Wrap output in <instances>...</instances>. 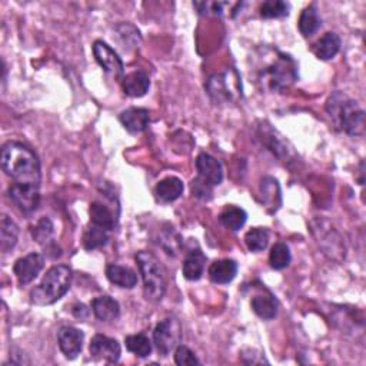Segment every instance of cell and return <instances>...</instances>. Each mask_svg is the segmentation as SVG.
<instances>
[{"label": "cell", "mask_w": 366, "mask_h": 366, "mask_svg": "<svg viewBox=\"0 0 366 366\" xmlns=\"http://www.w3.org/2000/svg\"><path fill=\"white\" fill-rule=\"evenodd\" d=\"M72 283V269L66 265L50 267L42 282L30 292V301L34 305L48 306L61 301L69 291Z\"/></svg>", "instance_id": "obj_4"}, {"label": "cell", "mask_w": 366, "mask_h": 366, "mask_svg": "<svg viewBox=\"0 0 366 366\" xmlns=\"http://www.w3.org/2000/svg\"><path fill=\"white\" fill-rule=\"evenodd\" d=\"M2 167L14 183L41 186V163L36 153L21 142H6L2 148Z\"/></svg>", "instance_id": "obj_2"}, {"label": "cell", "mask_w": 366, "mask_h": 366, "mask_svg": "<svg viewBox=\"0 0 366 366\" xmlns=\"http://www.w3.org/2000/svg\"><path fill=\"white\" fill-rule=\"evenodd\" d=\"M9 199L25 215H30L41 203L39 186L13 183L8 190Z\"/></svg>", "instance_id": "obj_8"}, {"label": "cell", "mask_w": 366, "mask_h": 366, "mask_svg": "<svg viewBox=\"0 0 366 366\" xmlns=\"http://www.w3.org/2000/svg\"><path fill=\"white\" fill-rule=\"evenodd\" d=\"M209 278L214 283L225 285L232 282L238 275V263L232 259L215 261L209 266Z\"/></svg>", "instance_id": "obj_15"}, {"label": "cell", "mask_w": 366, "mask_h": 366, "mask_svg": "<svg viewBox=\"0 0 366 366\" xmlns=\"http://www.w3.org/2000/svg\"><path fill=\"white\" fill-rule=\"evenodd\" d=\"M291 6L283 0H267L261 6V16L265 19H279L289 14Z\"/></svg>", "instance_id": "obj_33"}, {"label": "cell", "mask_w": 366, "mask_h": 366, "mask_svg": "<svg viewBox=\"0 0 366 366\" xmlns=\"http://www.w3.org/2000/svg\"><path fill=\"white\" fill-rule=\"evenodd\" d=\"M53 235V223L49 218H42L39 222L36 223V226L32 229V236L37 243H48L50 242Z\"/></svg>", "instance_id": "obj_34"}, {"label": "cell", "mask_w": 366, "mask_h": 366, "mask_svg": "<svg viewBox=\"0 0 366 366\" xmlns=\"http://www.w3.org/2000/svg\"><path fill=\"white\" fill-rule=\"evenodd\" d=\"M83 332L79 331L78 327L73 326H63L57 332V342H59V348L62 354L68 359H76L82 352L83 348Z\"/></svg>", "instance_id": "obj_12"}, {"label": "cell", "mask_w": 366, "mask_h": 366, "mask_svg": "<svg viewBox=\"0 0 366 366\" xmlns=\"http://www.w3.org/2000/svg\"><path fill=\"white\" fill-rule=\"evenodd\" d=\"M89 214H90V222L105 230H113L114 226H116V218H114L110 209L99 202L90 203Z\"/></svg>", "instance_id": "obj_27"}, {"label": "cell", "mask_w": 366, "mask_h": 366, "mask_svg": "<svg viewBox=\"0 0 366 366\" xmlns=\"http://www.w3.org/2000/svg\"><path fill=\"white\" fill-rule=\"evenodd\" d=\"M108 239L109 236L106 230L92 223L83 234V246L86 250H94L105 246L108 243Z\"/></svg>", "instance_id": "obj_31"}, {"label": "cell", "mask_w": 366, "mask_h": 366, "mask_svg": "<svg viewBox=\"0 0 366 366\" xmlns=\"http://www.w3.org/2000/svg\"><path fill=\"white\" fill-rule=\"evenodd\" d=\"M72 314L76 318H78V319H81V321H83V319H86L89 316V311L86 309V306L83 303H76V305H73Z\"/></svg>", "instance_id": "obj_36"}, {"label": "cell", "mask_w": 366, "mask_h": 366, "mask_svg": "<svg viewBox=\"0 0 366 366\" xmlns=\"http://www.w3.org/2000/svg\"><path fill=\"white\" fill-rule=\"evenodd\" d=\"M92 311L99 321L110 322L119 316L121 306L110 296H99L92 301Z\"/></svg>", "instance_id": "obj_21"}, {"label": "cell", "mask_w": 366, "mask_h": 366, "mask_svg": "<svg viewBox=\"0 0 366 366\" xmlns=\"http://www.w3.org/2000/svg\"><path fill=\"white\" fill-rule=\"evenodd\" d=\"M340 45H342L340 37L334 32H327L316 43H314L312 52L318 59L329 61L338 54V52L340 50Z\"/></svg>", "instance_id": "obj_17"}, {"label": "cell", "mask_w": 366, "mask_h": 366, "mask_svg": "<svg viewBox=\"0 0 366 366\" xmlns=\"http://www.w3.org/2000/svg\"><path fill=\"white\" fill-rule=\"evenodd\" d=\"M89 351L93 359L106 360L109 363H116L122 352L119 342L105 335H94L90 340Z\"/></svg>", "instance_id": "obj_9"}, {"label": "cell", "mask_w": 366, "mask_h": 366, "mask_svg": "<svg viewBox=\"0 0 366 366\" xmlns=\"http://www.w3.org/2000/svg\"><path fill=\"white\" fill-rule=\"evenodd\" d=\"M106 276L108 279L119 287L132 289L138 283V275L134 274L130 267L121 266V265H108L106 267Z\"/></svg>", "instance_id": "obj_22"}, {"label": "cell", "mask_w": 366, "mask_h": 366, "mask_svg": "<svg viewBox=\"0 0 366 366\" xmlns=\"http://www.w3.org/2000/svg\"><path fill=\"white\" fill-rule=\"evenodd\" d=\"M246 219H247L246 212L242 207L235 206V205L225 206L219 215L221 223L229 230H234V232H236V230L245 226Z\"/></svg>", "instance_id": "obj_26"}, {"label": "cell", "mask_w": 366, "mask_h": 366, "mask_svg": "<svg viewBox=\"0 0 366 366\" xmlns=\"http://www.w3.org/2000/svg\"><path fill=\"white\" fill-rule=\"evenodd\" d=\"M93 54L96 62L105 69V72L116 76V78H121L123 74L125 68L122 59L118 56V53L103 41H96L93 43Z\"/></svg>", "instance_id": "obj_11"}, {"label": "cell", "mask_w": 366, "mask_h": 366, "mask_svg": "<svg viewBox=\"0 0 366 366\" xmlns=\"http://www.w3.org/2000/svg\"><path fill=\"white\" fill-rule=\"evenodd\" d=\"M125 343L128 351L139 358H146L152 352V342L145 334L129 335L125 338Z\"/></svg>", "instance_id": "obj_29"}, {"label": "cell", "mask_w": 366, "mask_h": 366, "mask_svg": "<svg viewBox=\"0 0 366 366\" xmlns=\"http://www.w3.org/2000/svg\"><path fill=\"white\" fill-rule=\"evenodd\" d=\"M150 79L149 76L142 70H134L126 74L122 79V88L125 94L130 98H142L149 90Z\"/></svg>", "instance_id": "obj_16"}, {"label": "cell", "mask_w": 366, "mask_h": 366, "mask_svg": "<svg viewBox=\"0 0 366 366\" xmlns=\"http://www.w3.org/2000/svg\"><path fill=\"white\" fill-rule=\"evenodd\" d=\"M207 258L203 255L201 249H194L186 255L182 266L183 276L187 281H199L205 272Z\"/></svg>", "instance_id": "obj_18"}, {"label": "cell", "mask_w": 366, "mask_h": 366, "mask_svg": "<svg viewBox=\"0 0 366 366\" xmlns=\"http://www.w3.org/2000/svg\"><path fill=\"white\" fill-rule=\"evenodd\" d=\"M136 262L143 279V292L148 301H161L167 287V276L162 262L150 252L142 250L136 255Z\"/></svg>", "instance_id": "obj_5"}, {"label": "cell", "mask_w": 366, "mask_h": 366, "mask_svg": "<svg viewBox=\"0 0 366 366\" xmlns=\"http://www.w3.org/2000/svg\"><path fill=\"white\" fill-rule=\"evenodd\" d=\"M269 242V232L266 227H254L245 235V243L250 252H261L266 249Z\"/></svg>", "instance_id": "obj_32"}, {"label": "cell", "mask_w": 366, "mask_h": 366, "mask_svg": "<svg viewBox=\"0 0 366 366\" xmlns=\"http://www.w3.org/2000/svg\"><path fill=\"white\" fill-rule=\"evenodd\" d=\"M291 261H292L291 250H289L286 243L278 242L272 246L271 254H269V263H271L275 271H282V269L287 267Z\"/></svg>", "instance_id": "obj_30"}, {"label": "cell", "mask_w": 366, "mask_h": 366, "mask_svg": "<svg viewBox=\"0 0 366 366\" xmlns=\"http://www.w3.org/2000/svg\"><path fill=\"white\" fill-rule=\"evenodd\" d=\"M298 78V63L291 54L272 48L261 50L256 66V82L262 90L285 92Z\"/></svg>", "instance_id": "obj_1"}, {"label": "cell", "mask_w": 366, "mask_h": 366, "mask_svg": "<svg viewBox=\"0 0 366 366\" xmlns=\"http://www.w3.org/2000/svg\"><path fill=\"white\" fill-rule=\"evenodd\" d=\"M175 362L179 366H185V365H199V359L196 358V355L192 352L186 346L181 345L176 348L175 351Z\"/></svg>", "instance_id": "obj_35"}, {"label": "cell", "mask_w": 366, "mask_h": 366, "mask_svg": "<svg viewBox=\"0 0 366 366\" xmlns=\"http://www.w3.org/2000/svg\"><path fill=\"white\" fill-rule=\"evenodd\" d=\"M45 266V258L41 254H29L19 258L13 265V272L21 285H28L37 278Z\"/></svg>", "instance_id": "obj_10"}, {"label": "cell", "mask_w": 366, "mask_h": 366, "mask_svg": "<svg viewBox=\"0 0 366 366\" xmlns=\"http://www.w3.org/2000/svg\"><path fill=\"white\" fill-rule=\"evenodd\" d=\"M205 88L210 99L216 103H232L242 99V82L234 68L210 76Z\"/></svg>", "instance_id": "obj_6"}, {"label": "cell", "mask_w": 366, "mask_h": 366, "mask_svg": "<svg viewBox=\"0 0 366 366\" xmlns=\"http://www.w3.org/2000/svg\"><path fill=\"white\" fill-rule=\"evenodd\" d=\"M326 112L336 129L354 138L365 134V110L348 94H345L343 92H335L327 99Z\"/></svg>", "instance_id": "obj_3"}, {"label": "cell", "mask_w": 366, "mask_h": 366, "mask_svg": "<svg viewBox=\"0 0 366 366\" xmlns=\"http://www.w3.org/2000/svg\"><path fill=\"white\" fill-rule=\"evenodd\" d=\"M19 239V227L17 225L6 215L2 216V222H0V249L2 252L6 254L12 250Z\"/></svg>", "instance_id": "obj_28"}, {"label": "cell", "mask_w": 366, "mask_h": 366, "mask_svg": "<svg viewBox=\"0 0 366 366\" xmlns=\"http://www.w3.org/2000/svg\"><path fill=\"white\" fill-rule=\"evenodd\" d=\"M261 194L263 203L269 207L271 212H276L281 207L282 196H281V187L276 179L274 178H263L261 182Z\"/></svg>", "instance_id": "obj_24"}, {"label": "cell", "mask_w": 366, "mask_h": 366, "mask_svg": "<svg viewBox=\"0 0 366 366\" xmlns=\"http://www.w3.org/2000/svg\"><path fill=\"white\" fill-rule=\"evenodd\" d=\"M196 169L199 173V179L209 186L221 185L223 181V167L222 163L207 155V153H201L196 159Z\"/></svg>", "instance_id": "obj_13"}, {"label": "cell", "mask_w": 366, "mask_h": 366, "mask_svg": "<svg viewBox=\"0 0 366 366\" xmlns=\"http://www.w3.org/2000/svg\"><path fill=\"white\" fill-rule=\"evenodd\" d=\"M183 182L179 178L169 176L161 181L155 187V195L159 202L170 203L175 202L183 194Z\"/></svg>", "instance_id": "obj_20"}, {"label": "cell", "mask_w": 366, "mask_h": 366, "mask_svg": "<svg viewBox=\"0 0 366 366\" xmlns=\"http://www.w3.org/2000/svg\"><path fill=\"white\" fill-rule=\"evenodd\" d=\"M182 338L181 322L176 318H166L161 321L153 331V343L162 356H167L179 346Z\"/></svg>", "instance_id": "obj_7"}, {"label": "cell", "mask_w": 366, "mask_h": 366, "mask_svg": "<svg viewBox=\"0 0 366 366\" xmlns=\"http://www.w3.org/2000/svg\"><path fill=\"white\" fill-rule=\"evenodd\" d=\"M321 26H322V19H321L315 5L305 8L301 13L299 22H298V28H299L301 34H303L305 37H309V36L315 34L321 29Z\"/></svg>", "instance_id": "obj_25"}, {"label": "cell", "mask_w": 366, "mask_h": 366, "mask_svg": "<svg viewBox=\"0 0 366 366\" xmlns=\"http://www.w3.org/2000/svg\"><path fill=\"white\" fill-rule=\"evenodd\" d=\"M262 142H265V145L271 149L275 155L281 159H291V155L294 153L292 148L287 149V142H285L282 139V136H279L278 132L274 130L272 128H266L262 129Z\"/></svg>", "instance_id": "obj_23"}, {"label": "cell", "mask_w": 366, "mask_h": 366, "mask_svg": "<svg viewBox=\"0 0 366 366\" xmlns=\"http://www.w3.org/2000/svg\"><path fill=\"white\" fill-rule=\"evenodd\" d=\"M250 306H252L254 312L265 321L274 319L278 314V301L269 291L255 295L252 302H250Z\"/></svg>", "instance_id": "obj_19"}, {"label": "cell", "mask_w": 366, "mask_h": 366, "mask_svg": "<svg viewBox=\"0 0 366 366\" xmlns=\"http://www.w3.org/2000/svg\"><path fill=\"white\" fill-rule=\"evenodd\" d=\"M121 123L129 133H142L148 129L150 122V114L148 109L143 108H130L121 113Z\"/></svg>", "instance_id": "obj_14"}]
</instances>
